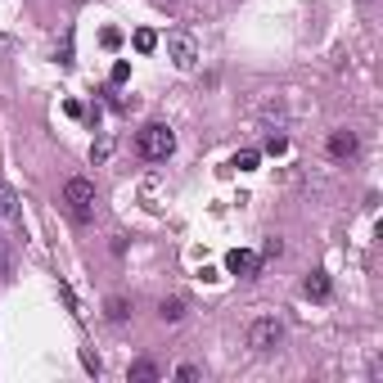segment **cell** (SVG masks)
I'll use <instances>...</instances> for the list:
<instances>
[{"label":"cell","instance_id":"cell-2","mask_svg":"<svg viewBox=\"0 0 383 383\" xmlns=\"http://www.w3.org/2000/svg\"><path fill=\"white\" fill-rule=\"evenodd\" d=\"M172 149H176V135L167 131L163 122H149V126L135 131V154L149 158V163H167V158H172Z\"/></svg>","mask_w":383,"mask_h":383},{"label":"cell","instance_id":"cell-22","mask_svg":"<svg viewBox=\"0 0 383 383\" xmlns=\"http://www.w3.org/2000/svg\"><path fill=\"white\" fill-rule=\"evenodd\" d=\"M361 5H370V0H361Z\"/></svg>","mask_w":383,"mask_h":383},{"label":"cell","instance_id":"cell-12","mask_svg":"<svg viewBox=\"0 0 383 383\" xmlns=\"http://www.w3.org/2000/svg\"><path fill=\"white\" fill-rule=\"evenodd\" d=\"M131 46L140 50V55H154V50H158V32H154V27H135Z\"/></svg>","mask_w":383,"mask_h":383},{"label":"cell","instance_id":"cell-4","mask_svg":"<svg viewBox=\"0 0 383 383\" xmlns=\"http://www.w3.org/2000/svg\"><path fill=\"white\" fill-rule=\"evenodd\" d=\"M167 55H172V63L180 72H189L199 63V41L189 36V32H172V36H167Z\"/></svg>","mask_w":383,"mask_h":383},{"label":"cell","instance_id":"cell-17","mask_svg":"<svg viewBox=\"0 0 383 383\" xmlns=\"http://www.w3.org/2000/svg\"><path fill=\"white\" fill-rule=\"evenodd\" d=\"M100 41H104V50H118V46H122V32H118V27H104Z\"/></svg>","mask_w":383,"mask_h":383},{"label":"cell","instance_id":"cell-10","mask_svg":"<svg viewBox=\"0 0 383 383\" xmlns=\"http://www.w3.org/2000/svg\"><path fill=\"white\" fill-rule=\"evenodd\" d=\"M126 379H131V383H154L158 379V365H154V361H131Z\"/></svg>","mask_w":383,"mask_h":383},{"label":"cell","instance_id":"cell-23","mask_svg":"<svg viewBox=\"0 0 383 383\" xmlns=\"http://www.w3.org/2000/svg\"><path fill=\"white\" fill-rule=\"evenodd\" d=\"M77 5H81V0H77Z\"/></svg>","mask_w":383,"mask_h":383},{"label":"cell","instance_id":"cell-11","mask_svg":"<svg viewBox=\"0 0 383 383\" xmlns=\"http://www.w3.org/2000/svg\"><path fill=\"white\" fill-rule=\"evenodd\" d=\"M104 316H109L113 325L131 321V302H126V297H109V302H104Z\"/></svg>","mask_w":383,"mask_h":383},{"label":"cell","instance_id":"cell-15","mask_svg":"<svg viewBox=\"0 0 383 383\" xmlns=\"http://www.w3.org/2000/svg\"><path fill=\"white\" fill-rule=\"evenodd\" d=\"M0 280H14V257L5 248V235H0Z\"/></svg>","mask_w":383,"mask_h":383},{"label":"cell","instance_id":"cell-19","mask_svg":"<svg viewBox=\"0 0 383 383\" xmlns=\"http://www.w3.org/2000/svg\"><path fill=\"white\" fill-rule=\"evenodd\" d=\"M176 379H180V383H194V379H203V370H199V365H180Z\"/></svg>","mask_w":383,"mask_h":383},{"label":"cell","instance_id":"cell-20","mask_svg":"<svg viewBox=\"0 0 383 383\" xmlns=\"http://www.w3.org/2000/svg\"><path fill=\"white\" fill-rule=\"evenodd\" d=\"M280 253H284V243H280V239H266V248H262V257H280Z\"/></svg>","mask_w":383,"mask_h":383},{"label":"cell","instance_id":"cell-14","mask_svg":"<svg viewBox=\"0 0 383 383\" xmlns=\"http://www.w3.org/2000/svg\"><path fill=\"white\" fill-rule=\"evenodd\" d=\"M109 154H113V140H109V135H100V140L90 145V163H104Z\"/></svg>","mask_w":383,"mask_h":383},{"label":"cell","instance_id":"cell-7","mask_svg":"<svg viewBox=\"0 0 383 383\" xmlns=\"http://www.w3.org/2000/svg\"><path fill=\"white\" fill-rule=\"evenodd\" d=\"M356 154H361V135L347 131V126H338V131L329 135V158H338V163H343V158H356Z\"/></svg>","mask_w":383,"mask_h":383},{"label":"cell","instance_id":"cell-6","mask_svg":"<svg viewBox=\"0 0 383 383\" xmlns=\"http://www.w3.org/2000/svg\"><path fill=\"white\" fill-rule=\"evenodd\" d=\"M226 271H230V275H239V280H257V271H262V253L235 248V253L226 257Z\"/></svg>","mask_w":383,"mask_h":383},{"label":"cell","instance_id":"cell-1","mask_svg":"<svg viewBox=\"0 0 383 383\" xmlns=\"http://www.w3.org/2000/svg\"><path fill=\"white\" fill-rule=\"evenodd\" d=\"M63 208H68V217L77 221V226H90L95 221V180L72 176L68 185H63Z\"/></svg>","mask_w":383,"mask_h":383},{"label":"cell","instance_id":"cell-16","mask_svg":"<svg viewBox=\"0 0 383 383\" xmlns=\"http://www.w3.org/2000/svg\"><path fill=\"white\" fill-rule=\"evenodd\" d=\"M126 77H131V63H126V59H118V63H113V72H109V81H113V86H122Z\"/></svg>","mask_w":383,"mask_h":383},{"label":"cell","instance_id":"cell-8","mask_svg":"<svg viewBox=\"0 0 383 383\" xmlns=\"http://www.w3.org/2000/svg\"><path fill=\"white\" fill-rule=\"evenodd\" d=\"M302 293L311 297V302H325V297L334 293V280H329L325 271H311V275H307V284H302Z\"/></svg>","mask_w":383,"mask_h":383},{"label":"cell","instance_id":"cell-5","mask_svg":"<svg viewBox=\"0 0 383 383\" xmlns=\"http://www.w3.org/2000/svg\"><path fill=\"white\" fill-rule=\"evenodd\" d=\"M0 226L14 239H23V208H18V194L9 185H0Z\"/></svg>","mask_w":383,"mask_h":383},{"label":"cell","instance_id":"cell-3","mask_svg":"<svg viewBox=\"0 0 383 383\" xmlns=\"http://www.w3.org/2000/svg\"><path fill=\"white\" fill-rule=\"evenodd\" d=\"M280 343H284L280 316H257V321L248 325V347H253V352H275Z\"/></svg>","mask_w":383,"mask_h":383},{"label":"cell","instance_id":"cell-9","mask_svg":"<svg viewBox=\"0 0 383 383\" xmlns=\"http://www.w3.org/2000/svg\"><path fill=\"white\" fill-rule=\"evenodd\" d=\"M158 316H163V325L185 321V302H180V297H163V302H158Z\"/></svg>","mask_w":383,"mask_h":383},{"label":"cell","instance_id":"cell-21","mask_svg":"<svg viewBox=\"0 0 383 383\" xmlns=\"http://www.w3.org/2000/svg\"><path fill=\"white\" fill-rule=\"evenodd\" d=\"M5 50H9V36H0V55H5Z\"/></svg>","mask_w":383,"mask_h":383},{"label":"cell","instance_id":"cell-13","mask_svg":"<svg viewBox=\"0 0 383 383\" xmlns=\"http://www.w3.org/2000/svg\"><path fill=\"white\" fill-rule=\"evenodd\" d=\"M257 163H262V154H257V149H239L230 167H239V172H257Z\"/></svg>","mask_w":383,"mask_h":383},{"label":"cell","instance_id":"cell-18","mask_svg":"<svg viewBox=\"0 0 383 383\" xmlns=\"http://www.w3.org/2000/svg\"><path fill=\"white\" fill-rule=\"evenodd\" d=\"M266 154H271V158L289 154V140H284V135H271V140H266Z\"/></svg>","mask_w":383,"mask_h":383}]
</instances>
